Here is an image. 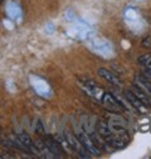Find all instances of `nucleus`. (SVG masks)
I'll use <instances>...</instances> for the list:
<instances>
[{"instance_id": "obj_1", "label": "nucleus", "mask_w": 151, "mask_h": 159, "mask_svg": "<svg viewBox=\"0 0 151 159\" xmlns=\"http://www.w3.org/2000/svg\"><path fill=\"white\" fill-rule=\"evenodd\" d=\"M76 135H77L78 140L82 143V145H83L91 154H95V155H100V154H101V149L93 143V140L91 139V137L87 134V132H86L83 128H81V129H78L77 132H76Z\"/></svg>"}, {"instance_id": "obj_2", "label": "nucleus", "mask_w": 151, "mask_h": 159, "mask_svg": "<svg viewBox=\"0 0 151 159\" xmlns=\"http://www.w3.org/2000/svg\"><path fill=\"white\" fill-rule=\"evenodd\" d=\"M64 139L68 142V144L71 145V148L73 150H76V153H77L81 158H90L91 157L90 152L82 145V143L78 140L77 135H73L69 132H64Z\"/></svg>"}, {"instance_id": "obj_3", "label": "nucleus", "mask_w": 151, "mask_h": 159, "mask_svg": "<svg viewBox=\"0 0 151 159\" xmlns=\"http://www.w3.org/2000/svg\"><path fill=\"white\" fill-rule=\"evenodd\" d=\"M101 100H102L103 105L107 109H110L111 111H113V113H119L120 114V113L125 111V107L115 97H113V94H111V93H103Z\"/></svg>"}, {"instance_id": "obj_4", "label": "nucleus", "mask_w": 151, "mask_h": 159, "mask_svg": "<svg viewBox=\"0 0 151 159\" xmlns=\"http://www.w3.org/2000/svg\"><path fill=\"white\" fill-rule=\"evenodd\" d=\"M44 143H46V145H47V148L49 149V152L54 155V157H62V154H63V148H62V145H61V143L56 139V138H53L52 135H44Z\"/></svg>"}, {"instance_id": "obj_5", "label": "nucleus", "mask_w": 151, "mask_h": 159, "mask_svg": "<svg viewBox=\"0 0 151 159\" xmlns=\"http://www.w3.org/2000/svg\"><path fill=\"white\" fill-rule=\"evenodd\" d=\"M125 97H126V99L129 100V103H130L137 111H140V113H142V114H145V113L147 111V107L132 93V90H126Z\"/></svg>"}, {"instance_id": "obj_6", "label": "nucleus", "mask_w": 151, "mask_h": 159, "mask_svg": "<svg viewBox=\"0 0 151 159\" xmlns=\"http://www.w3.org/2000/svg\"><path fill=\"white\" fill-rule=\"evenodd\" d=\"M97 74L102 78V79H105L106 82H108V83H111V84H113V85H117V87H120L121 84H122V82H121V79L116 75V74H113L112 71H110L108 69H105V68H100L98 69V71H97Z\"/></svg>"}, {"instance_id": "obj_7", "label": "nucleus", "mask_w": 151, "mask_h": 159, "mask_svg": "<svg viewBox=\"0 0 151 159\" xmlns=\"http://www.w3.org/2000/svg\"><path fill=\"white\" fill-rule=\"evenodd\" d=\"M135 85L139 87L142 92H145L151 98V82L147 78H145L142 74H139L135 76Z\"/></svg>"}, {"instance_id": "obj_8", "label": "nucleus", "mask_w": 151, "mask_h": 159, "mask_svg": "<svg viewBox=\"0 0 151 159\" xmlns=\"http://www.w3.org/2000/svg\"><path fill=\"white\" fill-rule=\"evenodd\" d=\"M131 90H132V93H134V94H135V95H136V97H137V98H139V99H140L147 108L151 107V98H150L145 92H142V90H141L139 87H136V85H134V87L131 88Z\"/></svg>"}, {"instance_id": "obj_9", "label": "nucleus", "mask_w": 151, "mask_h": 159, "mask_svg": "<svg viewBox=\"0 0 151 159\" xmlns=\"http://www.w3.org/2000/svg\"><path fill=\"white\" fill-rule=\"evenodd\" d=\"M139 64L140 65H142V66H147L150 63H151V54H149V53H146V54H144V55H141L140 58H139Z\"/></svg>"}, {"instance_id": "obj_10", "label": "nucleus", "mask_w": 151, "mask_h": 159, "mask_svg": "<svg viewBox=\"0 0 151 159\" xmlns=\"http://www.w3.org/2000/svg\"><path fill=\"white\" fill-rule=\"evenodd\" d=\"M35 133H37L38 135H41V137H44V135H46V133H44V128H43V124H42V122H39V120H38V122L35 123Z\"/></svg>"}, {"instance_id": "obj_11", "label": "nucleus", "mask_w": 151, "mask_h": 159, "mask_svg": "<svg viewBox=\"0 0 151 159\" xmlns=\"http://www.w3.org/2000/svg\"><path fill=\"white\" fill-rule=\"evenodd\" d=\"M141 45L144 47V48H146V49H150L151 48V38H145L144 40H142V43H141Z\"/></svg>"}, {"instance_id": "obj_12", "label": "nucleus", "mask_w": 151, "mask_h": 159, "mask_svg": "<svg viewBox=\"0 0 151 159\" xmlns=\"http://www.w3.org/2000/svg\"><path fill=\"white\" fill-rule=\"evenodd\" d=\"M3 2H4V0H0V4H2V3H3Z\"/></svg>"}, {"instance_id": "obj_13", "label": "nucleus", "mask_w": 151, "mask_h": 159, "mask_svg": "<svg viewBox=\"0 0 151 159\" xmlns=\"http://www.w3.org/2000/svg\"><path fill=\"white\" fill-rule=\"evenodd\" d=\"M2 158H4V157H3V155H0V159H2Z\"/></svg>"}]
</instances>
